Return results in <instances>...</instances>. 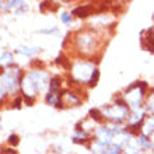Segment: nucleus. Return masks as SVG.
I'll list each match as a JSON object with an SVG mask.
<instances>
[{
  "instance_id": "1",
  "label": "nucleus",
  "mask_w": 154,
  "mask_h": 154,
  "mask_svg": "<svg viewBox=\"0 0 154 154\" xmlns=\"http://www.w3.org/2000/svg\"><path fill=\"white\" fill-rule=\"evenodd\" d=\"M94 72H95V67L90 62L79 60L76 63H73V66H72V79L74 80L76 84L90 83Z\"/></svg>"
},
{
  "instance_id": "2",
  "label": "nucleus",
  "mask_w": 154,
  "mask_h": 154,
  "mask_svg": "<svg viewBox=\"0 0 154 154\" xmlns=\"http://www.w3.org/2000/svg\"><path fill=\"white\" fill-rule=\"evenodd\" d=\"M101 111H102V114H104V118H106L112 123H119V122L128 119V116H129V109L116 105V104H114V105H105Z\"/></svg>"
},
{
  "instance_id": "3",
  "label": "nucleus",
  "mask_w": 154,
  "mask_h": 154,
  "mask_svg": "<svg viewBox=\"0 0 154 154\" xmlns=\"http://www.w3.org/2000/svg\"><path fill=\"white\" fill-rule=\"evenodd\" d=\"M95 38H94L93 34H90L88 31H84V32H80L76 37V44L80 49V52L83 55H87V53H93L95 51Z\"/></svg>"
},
{
  "instance_id": "4",
  "label": "nucleus",
  "mask_w": 154,
  "mask_h": 154,
  "mask_svg": "<svg viewBox=\"0 0 154 154\" xmlns=\"http://www.w3.org/2000/svg\"><path fill=\"white\" fill-rule=\"evenodd\" d=\"M91 11H94V6H90V4H84V6H79L72 11L73 16H77L80 18H85L91 14Z\"/></svg>"
},
{
  "instance_id": "5",
  "label": "nucleus",
  "mask_w": 154,
  "mask_h": 154,
  "mask_svg": "<svg viewBox=\"0 0 154 154\" xmlns=\"http://www.w3.org/2000/svg\"><path fill=\"white\" fill-rule=\"evenodd\" d=\"M88 116H90V119H93V122H95V123H100V122L104 121L102 111L97 109V108H91V109L88 111Z\"/></svg>"
},
{
  "instance_id": "6",
  "label": "nucleus",
  "mask_w": 154,
  "mask_h": 154,
  "mask_svg": "<svg viewBox=\"0 0 154 154\" xmlns=\"http://www.w3.org/2000/svg\"><path fill=\"white\" fill-rule=\"evenodd\" d=\"M60 85H62V79L59 76H55L52 80H51L49 91H55V93H57V91H60Z\"/></svg>"
},
{
  "instance_id": "7",
  "label": "nucleus",
  "mask_w": 154,
  "mask_h": 154,
  "mask_svg": "<svg viewBox=\"0 0 154 154\" xmlns=\"http://www.w3.org/2000/svg\"><path fill=\"white\" fill-rule=\"evenodd\" d=\"M11 65H13V55L10 52H7V51H4L2 53V66L8 67V66H11Z\"/></svg>"
},
{
  "instance_id": "8",
  "label": "nucleus",
  "mask_w": 154,
  "mask_h": 154,
  "mask_svg": "<svg viewBox=\"0 0 154 154\" xmlns=\"http://www.w3.org/2000/svg\"><path fill=\"white\" fill-rule=\"evenodd\" d=\"M17 52L21 53V55H27V56H32V55H37L39 52V48H20L17 49Z\"/></svg>"
},
{
  "instance_id": "9",
  "label": "nucleus",
  "mask_w": 154,
  "mask_h": 154,
  "mask_svg": "<svg viewBox=\"0 0 154 154\" xmlns=\"http://www.w3.org/2000/svg\"><path fill=\"white\" fill-rule=\"evenodd\" d=\"M98 77H100V72H98V69H95V72H94L93 77H91V80H90V87H94V85H97Z\"/></svg>"
},
{
  "instance_id": "10",
  "label": "nucleus",
  "mask_w": 154,
  "mask_h": 154,
  "mask_svg": "<svg viewBox=\"0 0 154 154\" xmlns=\"http://www.w3.org/2000/svg\"><path fill=\"white\" fill-rule=\"evenodd\" d=\"M18 142H20V139H18L17 134H10V137H8V143H10L11 146H17Z\"/></svg>"
},
{
  "instance_id": "11",
  "label": "nucleus",
  "mask_w": 154,
  "mask_h": 154,
  "mask_svg": "<svg viewBox=\"0 0 154 154\" xmlns=\"http://www.w3.org/2000/svg\"><path fill=\"white\" fill-rule=\"evenodd\" d=\"M60 18H62V21H63V23H66V24H67V23H70V21H72V14H69V13H63V14L60 16Z\"/></svg>"
},
{
  "instance_id": "12",
  "label": "nucleus",
  "mask_w": 154,
  "mask_h": 154,
  "mask_svg": "<svg viewBox=\"0 0 154 154\" xmlns=\"http://www.w3.org/2000/svg\"><path fill=\"white\" fill-rule=\"evenodd\" d=\"M13 106H14V108H20V106H21V98L20 97H17L16 100H14V102H13Z\"/></svg>"
},
{
  "instance_id": "13",
  "label": "nucleus",
  "mask_w": 154,
  "mask_h": 154,
  "mask_svg": "<svg viewBox=\"0 0 154 154\" xmlns=\"http://www.w3.org/2000/svg\"><path fill=\"white\" fill-rule=\"evenodd\" d=\"M150 142L153 143V146H154V133H153V134H151V136H150Z\"/></svg>"
},
{
  "instance_id": "14",
  "label": "nucleus",
  "mask_w": 154,
  "mask_h": 154,
  "mask_svg": "<svg viewBox=\"0 0 154 154\" xmlns=\"http://www.w3.org/2000/svg\"><path fill=\"white\" fill-rule=\"evenodd\" d=\"M151 154H154V153H151Z\"/></svg>"
}]
</instances>
